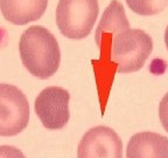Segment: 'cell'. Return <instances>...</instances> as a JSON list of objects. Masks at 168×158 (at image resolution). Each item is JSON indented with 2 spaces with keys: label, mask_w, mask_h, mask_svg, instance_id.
<instances>
[{
  "label": "cell",
  "mask_w": 168,
  "mask_h": 158,
  "mask_svg": "<svg viewBox=\"0 0 168 158\" xmlns=\"http://www.w3.org/2000/svg\"><path fill=\"white\" fill-rule=\"evenodd\" d=\"M47 5L48 0H0V11L7 21L26 25L40 19Z\"/></svg>",
  "instance_id": "obj_8"
},
{
  "label": "cell",
  "mask_w": 168,
  "mask_h": 158,
  "mask_svg": "<svg viewBox=\"0 0 168 158\" xmlns=\"http://www.w3.org/2000/svg\"><path fill=\"white\" fill-rule=\"evenodd\" d=\"M126 158H168V138L152 131L133 135L126 148Z\"/></svg>",
  "instance_id": "obj_7"
},
{
  "label": "cell",
  "mask_w": 168,
  "mask_h": 158,
  "mask_svg": "<svg viewBox=\"0 0 168 158\" xmlns=\"http://www.w3.org/2000/svg\"><path fill=\"white\" fill-rule=\"evenodd\" d=\"M29 122V103L22 90L0 83V136L11 137L24 131Z\"/></svg>",
  "instance_id": "obj_4"
},
{
  "label": "cell",
  "mask_w": 168,
  "mask_h": 158,
  "mask_svg": "<svg viewBox=\"0 0 168 158\" xmlns=\"http://www.w3.org/2000/svg\"><path fill=\"white\" fill-rule=\"evenodd\" d=\"M98 12V0H60L56 25L65 37L81 40L91 33Z\"/></svg>",
  "instance_id": "obj_3"
},
{
  "label": "cell",
  "mask_w": 168,
  "mask_h": 158,
  "mask_svg": "<svg viewBox=\"0 0 168 158\" xmlns=\"http://www.w3.org/2000/svg\"><path fill=\"white\" fill-rule=\"evenodd\" d=\"M69 100V91L56 85L45 88L37 95L34 109L46 129L59 130L67 125L70 118Z\"/></svg>",
  "instance_id": "obj_5"
},
{
  "label": "cell",
  "mask_w": 168,
  "mask_h": 158,
  "mask_svg": "<svg viewBox=\"0 0 168 158\" xmlns=\"http://www.w3.org/2000/svg\"><path fill=\"white\" fill-rule=\"evenodd\" d=\"M95 37L102 60L109 58L116 72L121 74L140 70L153 50V40L143 29L129 27Z\"/></svg>",
  "instance_id": "obj_1"
},
{
  "label": "cell",
  "mask_w": 168,
  "mask_h": 158,
  "mask_svg": "<svg viewBox=\"0 0 168 158\" xmlns=\"http://www.w3.org/2000/svg\"><path fill=\"white\" fill-rule=\"evenodd\" d=\"M165 43H166V47L168 50V26L166 27V31H165Z\"/></svg>",
  "instance_id": "obj_12"
},
{
  "label": "cell",
  "mask_w": 168,
  "mask_h": 158,
  "mask_svg": "<svg viewBox=\"0 0 168 158\" xmlns=\"http://www.w3.org/2000/svg\"><path fill=\"white\" fill-rule=\"evenodd\" d=\"M159 118L162 127L168 133V93L162 97L159 104Z\"/></svg>",
  "instance_id": "obj_10"
},
{
  "label": "cell",
  "mask_w": 168,
  "mask_h": 158,
  "mask_svg": "<svg viewBox=\"0 0 168 158\" xmlns=\"http://www.w3.org/2000/svg\"><path fill=\"white\" fill-rule=\"evenodd\" d=\"M77 158H123L121 139L109 127L91 128L80 141Z\"/></svg>",
  "instance_id": "obj_6"
},
{
  "label": "cell",
  "mask_w": 168,
  "mask_h": 158,
  "mask_svg": "<svg viewBox=\"0 0 168 158\" xmlns=\"http://www.w3.org/2000/svg\"><path fill=\"white\" fill-rule=\"evenodd\" d=\"M0 158H26V156L15 146L0 145Z\"/></svg>",
  "instance_id": "obj_11"
},
{
  "label": "cell",
  "mask_w": 168,
  "mask_h": 158,
  "mask_svg": "<svg viewBox=\"0 0 168 158\" xmlns=\"http://www.w3.org/2000/svg\"><path fill=\"white\" fill-rule=\"evenodd\" d=\"M129 7L134 13L140 15H155L162 12L168 4V0H125Z\"/></svg>",
  "instance_id": "obj_9"
},
{
  "label": "cell",
  "mask_w": 168,
  "mask_h": 158,
  "mask_svg": "<svg viewBox=\"0 0 168 158\" xmlns=\"http://www.w3.org/2000/svg\"><path fill=\"white\" fill-rule=\"evenodd\" d=\"M19 52L25 68L37 79H49L60 67L59 42L43 26H30L25 31L20 37Z\"/></svg>",
  "instance_id": "obj_2"
}]
</instances>
